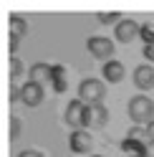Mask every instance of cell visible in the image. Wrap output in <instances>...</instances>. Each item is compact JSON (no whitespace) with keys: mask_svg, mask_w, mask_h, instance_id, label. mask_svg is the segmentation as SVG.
<instances>
[{"mask_svg":"<svg viewBox=\"0 0 154 157\" xmlns=\"http://www.w3.org/2000/svg\"><path fill=\"white\" fill-rule=\"evenodd\" d=\"M127 112H129V119L137 124V127H147L149 122H154V101L149 99V96H131L129 99V106H127Z\"/></svg>","mask_w":154,"mask_h":157,"instance_id":"1","label":"cell"},{"mask_svg":"<svg viewBox=\"0 0 154 157\" xmlns=\"http://www.w3.org/2000/svg\"><path fill=\"white\" fill-rule=\"evenodd\" d=\"M104 96H106V84L99 78H83L79 84V99L83 104H104Z\"/></svg>","mask_w":154,"mask_h":157,"instance_id":"2","label":"cell"},{"mask_svg":"<svg viewBox=\"0 0 154 157\" xmlns=\"http://www.w3.org/2000/svg\"><path fill=\"white\" fill-rule=\"evenodd\" d=\"M63 119H66L68 127H73V129H83V127H89V104H83L81 99L68 101Z\"/></svg>","mask_w":154,"mask_h":157,"instance_id":"3","label":"cell"},{"mask_svg":"<svg viewBox=\"0 0 154 157\" xmlns=\"http://www.w3.org/2000/svg\"><path fill=\"white\" fill-rule=\"evenodd\" d=\"M86 48H89V53L94 58H99V61H111L114 56V41H109V38L104 36H91L89 41H86Z\"/></svg>","mask_w":154,"mask_h":157,"instance_id":"4","label":"cell"},{"mask_svg":"<svg viewBox=\"0 0 154 157\" xmlns=\"http://www.w3.org/2000/svg\"><path fill=\"white\" fill-rule=\"evenodd\" d=\"M139 33H141V25H139L137 21H131V18L119 21L116 28H114V36H116L119 43H131V41H137Z\"/></svg>","mask_w":154,"mask_h":157,"instance_id":"5","label":"cell"},{"mask_svg":"<svg viewBox=\"0 0 154 157\" xmlns=\"http://www.w3.org/2000/svg\"><path fill=\"white\" fill-rule=\"evenodd\" d=\"M43 96H46L43 86L35 84V81H25V84L20 86V101H23L25 106H38V104L43 101Z\"/></svg>","mask_w":154,"mask_h":157,"instance_id":"6","label":"cell"},{"mask_svg":"<svg viewBox=\"0 0 154 157\" xmlns=\"http://www.w3.org/2000/svg\"><path fill=\"white\" fill-rule=\"evenodd\" d=\"M68 144H71V152L76 155H89L91 147H94V140L86 129H73V134L68 137Z\"/></svg>","mask_w":154,"mask_h":157,"instance_id":"7","label":"cell"},{"mask_svg":"<svg viewBox=\"0 0 154 157\" xmlns=\"http://www.w3.org/2000/svg\"><path fill=\"white\" fill-rule=\"evenodd\" d=\"M134 84H137V89H141V91L154 89V66L152 63L137 66L134 68Z\"/></svg>","mask_w":154,"mask_h":157,"instance_id":"8","label":"cell"},{"mask_svg":"<svg viewBox=\"0 0 154 157\" xmlns=\"http://www.w3.org/2000/svg\"><path fill=\"white\" fill-rule=\"evenodd\" d=\"M101 74H104V81L119 84V81H124V76H127V68H124L121 61H109V63H104Z\"/></svg>","mask_w":154,"mask_h":157,"instance_id":"9","label":"cell"},{"mask_svg":"<svg viewBox=\"0 0 154 157\" xmlns=\"http://www.w3.org/2000/svg\"><path fill=\"white\" fill-rule=\"evenodd\" d=\"M109 122V109L104 104H91L89 106V127L94 129H104Z\"/></svg>","mask_w":154,"mask_h":157,"instance_id":"10","label":"cell"},{"mask_svg":"<svg viewBox=\"0 0 154 157\" xmlns=\"http://www.w3.org/2000/svg\"><path fill=\"white\" fill-rule=\"evenodd\" d=\"M51 74H53V68L48 66V63H33L31 66V71H28V81H35V84H46V81H51Z\"/></svg>","mask_w":154,"mask_h":157,"instance_id":"11","label":"cell"},{"mask_svg":"<svg viewBox=\"0 0 154 157\" xmlns=\"http://www.w3.org/2000/svg\"><path fill=\"white\" fill-rule=\"evenodd\" d=\"M23 36H28V21H23L20 15H10V38L20 41Z\"/></svg>","mask_w":154,"mask_h":157,"instance_id":"12","label":"cell"},{"mask_svg":"<svg viewBox=\"0 0 154 157\" xmlns=\"http://www.w3.org/2000/svg\"><path fill=\"white\" fill-rule=\"evenodd\" d=\"M139 38L144 41V46H154V25H152V23H144Z\"/></svg>","mask_w":154,"mask_h":157,"instance_id":"13","label":"cell"},{"mask_svg":"<svg viewBox=\"0 0 154 157\" xmlns=\"http://www.w3.org/2000/svg\"><path fill=\"white\" fill-rule=\"evenodd\" d=\"M127 140H144V142H149V134H147V127H131L129 134H127Z\"/></svg>","mask_w":154,"mask_h":157,"instance_id":"14","label":"cell"},{"mask_svg":"<svg viewBox=\"0 0 154 157\" xmlns=\"http://www.w3.org/2000/svg\"><path fill=\"white\" fill-rule=\"evenodd\" d=\"M23 74V63H20V58L18 56H13L10 58V78H13V84L18 81V76Z\"/></svg>","mask_w":154,"mask_h":157,"instance_id":"15","label":"cell"},{"mask_svg":"<svg viewBox=\"0 0 154 157\" xmlns=\"http://www.w3.org/2000/svg\"><path fill=\"white\" fill-rule=\"evenodd\" d=\"M96 18H99V23H104V25H109V23H119V18H121V13H96Z\"/></svg>","mask_w":154,"mask_h":157,"instance_id":"16","label":"cell"},{"mask_svg":"<svg viewBox=\"0 0 154 157\" xmlns=\"http://www.w3.org/2000/svg\"><path fill=\"white\" fill-rule=\"evenodd\" d=\"M18 134H20V119L13 117L10 119V140H18Z\"/></svg>","mask_w":154,"mask_h":157,"instance_id":"17","label":"cell"},{"mask_svg":"<svg viewBox=\"0 0 154 157\" xmlns=\"http://www.w3.org/2000/svg\"><path fill=\"white\" fill-rule=\"evenodd\" d=\"M10 101H13V104L20 101V86H15V84L10 86Z\"/></svg>","mask_w":154,"mask_h":157,"instance_id":"18","label":"cell"},{"mask_svg":"<svg viewBox=\"0 0 154 157\" xmlns=\"http://www.w3.org/2000/svg\"><path fill=\"white\" fill-rule=\"evenodd\" d=\"M141 53H144V58H147V61L154 63V46H144V51H141Z\"/></svg>","mask_w":154,"mask_h":157,"instance_id":"19","label":"cell"},{"mask_svg":"<svg viewBox=\"0 0 154 157\" xmlns=\"http://www.w3.org/2000/svg\"><path fill=\"white\" fill-rule=\"evenodd\" d=\"M18 157H43V155L38 152V150H23L20 155H18Z\"/></svg>","mask_w":154,"mask_h":157,"instance_id":"20","label":"cell"},{"mask_svg":"<svg viewBox=\"0 0 154 157\" xmlns=\"http://www.w3.org/2000/svg\"><path fill=\"white\" fill-rule=\"evenodd\" d=\"M147 134H149V142H154V122L147 124Z\"/></svg>","mask_w":154,"mask_h":157,"instance_id":"21","label":"cell"},{"mask_svg":"<svg viewBox=\"0 0 154 157\" xmlns=\"http://www.w3.org/2000/svg\"><path fill=\"white\" fill-rule=\"evenodd\" d=\"M144 157H154V142H147V152H144Z\"/></svg>","mask_w":154,"mask_h":157,"instance_id":"22","label":"cell"},{"mask_svg":"<svg viewBox=\"0 0 154 157\" xmlns=\"http://www.w3.org/2000/svg\"><path fill=\"white\" fill-rule=\"evenodd\" d=\"M94 157H101V155H94Z\"/></svg>","mask_w":154,"mask_h":157,"instance_id":"23","label":"cell"},{"mask_svg":"<svg viewBox=\"0 0 154 157\" xmlns=\"http://www.w3.org/2000/svg\"><path fill=\"white\" fill-rule=\"evenodd\" d=\"M129 157H137V155H129Z\"/></svg>","mask_w":154,"mask_h":157,"instance_id":"24","label":"cell"}]
</instances>
